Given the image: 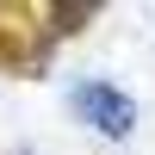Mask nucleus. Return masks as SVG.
<instances>
[{
  "instance_id": "nucleus-1",
  "label": "nucleus",
  "mask_w": 155,
  "mask_h": 155,
  "mask_svg": "<svg viewBox=\"0 0 155 155\" xmlns=\"http://www.w3.org/2000/svg\"><path fill=\"white\" fill-rule=\"evenodd\" d=\"M74 112H81V118L93 124L99 137H130V124H137L130 93H118V87H106V81H87V87H74Z\"/></svg>"
},
{
  "instance_id": "nucleus-2",
  "label": "nucleus",
  "mask_w": 155,
  "mask_h": 155,
  "mask_svg": "<svg viewBox=\"0 0 155 155\" xmlns=\"http://www.w3.org/2000/svg\"><path fill=\"white\" fill-rule=\"evenodd\" d=\"M93 12H99V6H56V25H62V31H81Z\"/></svg>"
}]
</instances>
